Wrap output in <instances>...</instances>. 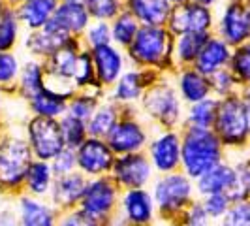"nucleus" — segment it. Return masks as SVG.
<instances>
[{
  "instance_id": "cd10ccee",
  "label": "nucleus",
  "mask_w": 250,
  "mask_h": 226,
  "mask_svg": "<svg viewBox=\"0 0 250 226\" xmlns=\"http://www.w3.org/2000/svg\"><path fill=\"white\" fill-rule=\"evenodd\" d=\"M30 108L36 113L38 117H49V119H57L62 117L68 112V100L51 92L47 89H43L42 92H38L36 96L30 98Z\"/></svg>"
},
{
  "instance_id": "6e6552de",
  "label": "nucleus",
  "mask_w": 250,
  "mask_h": 226,
  "mask_svg": "<svg viewBox=\"0 0 250 226\" xmlns=\"http://www.w3.org/2000/svg\"><path fill=\"white\" fill-rule=\"evenodd\" d=\"M143 106L166 126H175L181 121V100L175 89L167 83H158L154 87L145 90L143 94Z\"/></svg>"
},
{
  "instance_id": "dca6fc26",
  "label": "nucleus",
  "mask_w": 250,
  "mask_h": 226,
  "mask_svg": "<svg viewBox=\"0 0 250 226\" xmlns=\"http://www.w3.org/2000/svg\"><path fill=\"white\" fill-rule=\"evenodd\" d=\"M231 53H233V47L228 45L222 38L211 36L205 42L203 49L200 51V55H198V59L194 63V68L203 75L211 77L218 70H224V68L229 66Z\"/></svg>"
},
{
  "instance_id": "c85d7f7f",
  "label": "nucleus",
  "mask_w": 250,
  "mask_h": 226,
  "mask_svg": "<svg viewBox=\"0 0 250 226\" xmlns=\"http://www.w3.org/2000/svg\"><path fill=\"white\" fill-rule=\"evenodd\" d=\"M119 121L117 115V108L113 104H104L98 106L96 112L92 113V117L87 121V130L90 138H107V134L111 132V128L115 126V123Z\"/></svg>"
},
{
  "instance_id": "f8f14e48",
  "label": "nucleus",
  "mask_w": 250,
  "mask_h": 226,
  "mask_svg": "<svg viewBox=\"0 0 250 226\" xmlns=\"http://www.w3.org/2000/svg\"><path fill=\"white\" fill-rule=\"evenodd\" d=\"M81 209L94 219H104L113 211L117 203V183L109 177H96L87 183L81 198Z\"/></svg>"
},
{
  "instance_id": "20e7f679",
  "label": "nucleus",
  "mask_w": 250,
  "mask_h": 226,
  "mask_svg": "<svg viewBox=\"0 0 250 226\" xmlns=\"http://www.w3.org/2000/svg\"><path fill=\"white\" fill-rule=\"evenodd\" d=\"M30 145L19 138H6L0 143V185L19 187L25 181L26 170L32 164Z\"/></svg>"
},
{
  "instance_id": "37998d69",
  "label": "nucleus",
  "mask_w": 250,
  "mask_h": 226,
  "mask_svg": "<svg viewBox=\"0 0 250 226\" xmlns=\"http://www.w3.org/2000/svg\"><path fill=\"white\" fill-rule=\"evenodd\" d=\"M75 166H77V155H75V149H70V147H64V149L51 160V168H53L55 177L72 174L75 170Z\"/></svg>"
},
{
  "instance_id": "c9c22d12",
  "label": "nucleus",
  "mask_w": 250,
  "mask_h": 226,
  "mask_svg": "<svg viewBox=\"0 0 250 226\" xmlns=\"http://www.w3.org/2000/svg\"><path fill=\"white\" fill-rule=\"evenodd\" d=\"M211 81V89L213 92L218 96V98H224V96H229L233 92H243V89L239 85V81L235 79V75L231 74L229 68H224V70H218L216 74H213L209 77Z\"/></svg>"
},
{
  "instance_id": "1a4fd4ad",
  "label": "nucleus",
  "mask_w": 250,
  "mask_h": 226,
  "mask_svg": "<svg viewBox=\"0 0 250 226\" xmlns=\"http://www.w3.org/2000/svg\"><path fill=\"white\" fill-rule=\"evenodd\" d=\"M171 34H185V32H209L214 25L213 12L209 6L198 2H185L171 10L167 19Z\"/></svg>"
},
{
  "instance_id": "2eb2a0df",
  "label": "nucleus",
  "mask_w": 250,
  "mask_h": 226,
  "mask_svg": "<svg viewBox=\"0 0 250 226\" xmlns=\"http://www.w3.org/2000/svg\"><path fill=\"white\" fill-rule=\"evenodd\" d=\"M154 198L145 188H130L123 196V217L130 226H147L154 217Z\"/></svg>"
},
{
  "instance_id": "a211bd4d",
  "label": "nucleus",
  "mask_w": 250,
  "mask_h": 226,
  "mask_svg": "<svg viewBox=\"0 0 250 226\" xmlns=\"http://www.w3.org/2000/svg\"><path fill=\"white\" fill-rule=\"evenodd\" d=\"M92 63H94V72L96 79L102 85H113L119 81V77L123 75L125 70V57L121 49L109 45H102L92 49Z\"/></svg>"
},
{
  "instance_id": "0eeeda50",
  "label": "nucleus",
  "mask_w": 250,
  "mask_h": 226,
  "mask_svg": "<svg viewBox=\"0 0 250 226\" xmlns=\"http://www.w3.org/2000/svg\"><path fill=\"white\" fill-rule=\"evenodd\" d=\"M216 30L218 38H222L231 47L250 42V10L245 0H229L226 4L216 23Z\"/></svg>"
},
{
  "instance_id": "c03bdc74",
  "label": "nucleus",
  "mask_w": 250,
  "mask_h": 226,
  "mask_svg": "<svg viewBox=\"0 0 250 226\" xmlns=\"http://www.w3.org/2000/svg\"><path fill=\"white\" fill-rule=\"evenodd\" d=\"M19 75V61L17 57L8 53V51H0V85H8Z\"/></svg>"
},
{
  "instance_id": "ddd939ff",
  "label": "nucleus",
  "mask_w": 250,
  "mask_h": 226,
  "mask_svg": "<svg viewBox=\"0 0 250 226\" xmlns=\"http://www.w3.org/2000/svg\"><path fill=\"white\" fill-rule=\"evenodd\" d=\"M181 136L167 130L162 132L160 136L150 141L149 145V157L152 168L162 172V174H171L181 166Z\"/></svg>"
},
{
  "instance_id": "a878e982",
  "label": "nucleus",
  "mask_w": 250,
  "mask_h": 226,
  "mask_svg": "<svg viewBox=\"0 0 250 226\" xmlns=\"http://www.w3.org/2000/svg\"><path fill=\"white\" fill-rule=\"evenodd\" d=\"M53 168L51 164H47L45 160H32V164L28 166L25 176V185L28 188V192L32 196H45L51 194V188H53Z\"/></svg>"
},
{
  "instance_id": "72a5a7b5",
  "label": "nucleus",
  "mask_w": 250,
  "mask_h": 226,
  "mask_svg": "<svg viewBox=\"0 0 250 226\" xmlns=\"http://www.w3.org/2000/svg\"><path fill=\"white\" fill-rule=\"evenodd\" d=\"M45 89V70L36 63L26 64L21 72V90L23 94L28 96V100L32 96H36L38 92H42Z\"/></svg>"
},
{
  "instance_id": "58836bf2",
  "label": "nucleus",
  "mask_w": 250,
  "mask_h": 226,
  "mask_svg": "<svg viewBox=\"0 0 250 226\" xmlns=\"http://www.w3.org/2000/svg\"><path fill=\"white\" fill-rule=\"evenodd\" d=\"M222 226H250V198L233 202L222 217Z\"/></svg>"
},
{
  "instance_id": "f03ea898",
  "label": "nucleus",
  "mask_w": 250,
  "mask_h": 226,
  "mask_svg": "<svg viewBox=\"0 0 250 226\" xmlns=\"http://www.w3.org/2000/svg\"><path fill=\"white\" fill-rule=\"evenodd\" d=\"M224 147H243L250 139V112L243 92L218 98V112L213 126Z\"/></svg>"
},
{
  "instance_id": "5fc2aeb1",
  "label": "nucleus",
  "mask_w": 250,
  "mask_h": 226,
  "mask_svg": "<svg viewBox=\"0 0 250 226\" xmlns=\"http://www.w3.org/2000/svg\"><path fill=\"white\" fill-rule=\"evenodd\" d=\"M4 12V6H2V0H0V13Z\"/></svg>"
},
{
  "instance_id": "f704fd0d",
  "label": "nucleus",
  "mask_w": 250,
  "mask_h": 226,
  "mask_svg": "<svg viewBox=\"0 0 250 226\" xmlns=\"http://www.w3.org/2000/svg\"><path fill=\"white\" fill-rule=\"evenodd\" d=\"M19 17L12 8H4L0 13V51H10L15 45L19 32Z\"/></svg>"
},
{
  "instance_id": "7ed1b4c3",
  "label": "nucleus",
  "mask_w": 250,
  "mask_h": 226,
  "mask_svg": "<svg viewBox=\"0 0 250 226\" xmlns=\"http://www.w3.org/2000/svg\"><path fill=\"white\" fill-rule=\"evenodd\" d=\"M128 53L138 64L160 68L173 55L171 32L164 26L141 25L134 42L128 45Z\"/></svg>"
},
{
  "instance_id": "6ab92c4d",
  "label": "nucleus",
  "mask_w": 250,
  "mask_h": 226,
  "mask_svg": "<svg viewBox=\"0 0 250 226\" xmlns=\"http://www.w3.org/2000/svg\"><path fill=\"white\" fill-rule=\"evenodd\" d=\"M87 183V176L81 172H72V174L57 177L51 188V198L61 207H72L74 203L81 202Z\"/></svg>"
},
{
  "instance_id": "de8ad7c7",
  "label": "nucleus",
  "mask_w": 250,
  "mask_h": 226,
  "mask_svg": "<svg viewBox=\"0 0 250 226\" xmlns=\"http://www.w3.org/2000/svg\"><path fill=\"white\" fill-rule=\"evenodd\" d=\"M0 226H21L19 221H15V217L12 213H2L0 215Z\"/></svg>"
},
{
  "instance_id": "473e14b6",
  "label": "nucleus",
  "mask_w": 250,
  "mask_h": 226,
  "mask_svg": "<svg viewBox=\"0 0 250 226\" xmlns=\"http://www.w3.org/2000/svg\"><path fill=\"white\" fill-rule=\"evenodd\" d=\"M61 130H62V136H64V143L66 147L70 149H77L88 136V130H87V123L85 121H79L75 119L72 115H62L61 117Z\"/></svg>"
},
{
  "instance_id": "393cba45",
  "label": "nucleus",
  "mask_w": 250,
  "mask_h": 226,
  "mask_svg": "<svg viewBox=\"0 0 250 226\" xmlns=\"http://www.w3.org/2000/svg\"><path fill=\"white\" fill-rule=\"evenodd\" d=\"M209 38H211L209 32H185V34H179L175 45H173L175 61L185 64V66L194 64Z\"/></svg>"
},
{
  "instance_id": "f257e3e1",
  "label": "nucleus",
  "mask_w": 250,
  "mask_h": 226,
  "mask_svg": "<svg viewBox=\"0 0 250 226\" xmlns=\"http://www.w3.org/2000/svg\"><path fill=\"white\" fill-rule=\"evenodd\" d=\"M181 141V166L190 179H200L214 166L224 162V145L213 128L188 126Z\"/></svg>"
},
{
  "instance_id": "603ef678",
  "label": "nucleus",
  "mask_w": 250,
  "mask_h": 226,
  "mask_svg": "<svg viewBox=\"0 0 250 226\" xmlns=\"http://www.w3.org/2000/svg\"><path fill=\"white\" fill-rule=\"evenodd\" d=\"M249 198H250V172H249Z\"/></svg>"
},
{
  "instance_id": "39448f33",
  "label": "nucleus",
  "mask_w": 250,
  "mask_h": 226,
  "mask_svg": "<svg viewBox=\"0 0 250 226\" xmlns=\"http://www.w3.org/2000/svg\"><path fill=\"white\" fill-rule=\"evenodd\" d=\"M192 194H194V185L192 179L187 174H166L156 183L152 190V198L156 207L162 213H177L187 209L192 203Z\"/></svg>"
},
{
  "instance_id": "5701e85b",
  "label": "nucleus",
  "mask_w": 250,
  "mask_h": 226,
  "mask_svg": "<svg viewBox=\"0 0 250 226\" xmlns=\"http://www.w3.org/2000/svg\"><path fill=\"white\" fill-rule=\"evenodd\" d=\"M72 40V36L64 34L61 30L53 28V26H43L42 30H34L32 36L26 40V47L32 51L34 55L40 57H49L57 49H61Z\"/></svg>"
},
{
  "instance_id": "aec40b11",
  "label": "nucleus",
  "mask_w": 250,
  "mask_h": 226,
  "mask_svg": "<svg viewBox=\"0 0 250 226\" xmlns=\"http://www.w3.org/2000/svg\"><path fill=\"white\" fill-rule=\"evenodd\" d=\"M128 12L138 19L141 25L162 26L171 15L169 0H126Z\"/></svg>"
},
{
  "instance_id": "09e8293b",
  "label": "nucleus",
  "mask_w": 250,
  "mask_h": 226,
  "mask_svg": "<svg viewBox=\"0 0 250 226\" xmlns=\"http://www.w3.org/2000/svg\"><path fill=\"white\" fill-rule=\"evenodd\" d=\"M194 2H198V4H203V6H213L216 0H194Z\"/></svg>"
},
{
  "instance_id": "a18cd8bd",
  "label": "nucleus",
  "mask_w": 250,
  "mask_h": 226,
  "mask_svg": "<svg viewBox=\"0 0 250 226\" xmlns=\"http://www.w3.org/2000/svg\"><path fill=\"white\" fill-rule=\"evenodd\" d=\"M211 217L205 213L200 202L190 203L185 209V226H209Z\"/></svg>"
},
{
  "instance_id": "9b49d317",
  "label": "nucleus",
  "mask_w": 250,
  "mask_h": 226,
  "mask_svg": "<svg viewBox=\"0 0 250 226\" xmlns=\"http://www.w3.org/2000/svg\"><path fill=\"white\" fill-rule=\"evenodd\" d=\"M152 162L141 153H130V155H121L113 164L111 172L113 179L117 185L130 188H143L149 179L152 177Z\"/></svg>"
},
{
  "instance_id": "b1692460",
  "label": "nucleus",
  "mask_w": 250,
  "mask_h": 226,
  "mask_svg": "<svg viewBox=\"0 0 250 226\" xmlns=\"http://www.w3.org/2000/svg\"><path fill=\"white\" fill-rule=\"evenodd\" d=\"M19 225L21 226H55V211L47 203L25 196L19 203Z\"/></svg>"
},
{
  "instance_id": "4be33fe9",
  "label": "nucleus",
  "mask_w": 250,
  "mask_h": 226,
  "mask_svg": "<svg viewBox=\"0 0 250 226\" xmlns=\"http://www.w3.org/2000/svg\"><path fill=\"white\" fill-rule=\"evenodd\" d=\"M59 8V0H26L17 8V17L32 32L42 30L51 21Z\"/></svg>"
},
{
  "instance_id": "bb28decb",
  "label": "nucleus",
  "mask_w": 250,
  "mask_h": 226,
  "mask_svg": "<svg viewBox=\"0 0 250 226\" xmlns=\"http://www.w3.org/2000/svg\"><path fill=\"white\" fill-rule=\"evenodd\" d=\"M147 85V72H126L115 83L113 96L117 102H134L143 94Z\"/></svg>"
},
{
  "instance_id": "8fccbe9b",
  "label": "nucleus",
  "mask_w": 250,
  "mask_h": 226,
  "mask_svg": "<svg viewBox=\"0 0 250 226\" xmlns=\"http://www.w3.org/2000/svg\"><path fill=\"white\" fill-rule=\"evenodd\" d=\"M185 2H188V0H169V4H177V6L179 4H185Z\"/></svg>"
},
{
  "instance_id": "c756f323",
  "label": "nucleus",
  "mask_w": 250,
  "mask_h": 226,
  "mask_svg": "<svg viewBox=\"0 0 250 226\" xmlns=\"http://www.w3.org/2000/svg\"><path fill=\"white\" fill-rule=\"evenodd\" d=\"M218 112V98H205L190 106L187 113V125L194 128H213Z\"/></svg>"
},
{
  "instance_id": "423d86ee",
  "label": "nucleus",
  "mask_w": 250,
  "mask_h": 226,
  "mask_svg": "<svg viewBox=\"0 0 250 226\" xmlns=\"http://www.w3.org/2000/svg\"><path fill=\"white\" fill-rule=\"evenodd\" d=\"M28 145L38 160H53L66 147L61 123L49 117H34L28 123Z\"/></svg>"
},
{
  "instance_id": "ea45409f",
  "label": "nucleus",
  "mask_w": 250,
  "mask_h": 226,
  "mask_svg": "<svg viewBox=\"0 0 250 226\" xmlns=\"http://www.w3.org/2000/svg\"><path fill=\"white\" fill-rule=\"evenodd\" d=\"M96 98L88 96V94H79L72 98V102H68V115H72L79 121H85L92 117V113L96 112Z\"/></svg>"
},
{
  "instance_id": "7c9ffc66",
  "label": "nucleus",
  "mask_w": 250,
  "mask_h": 226,
  "mask_svg": "<svg viewBox=\"0 0 250 226\" xmlns=\"http://www.w3.org/2000/svg\"><path fill=\"white\" fill-rule=\"evenodd\" d=\"M139 21L128 12H121L115 19H113V25H111V38L115 44L123 45V47H128L136 34L139 32Z\"/></svg>"
},
{
  "instance_id": "412c9836",
  "label": "nucleus",
  "mask_w": 250,
  "mask_h": 226,
  "mask_svg": "<svg viewBox=\"0 0 250 226\" xmlns=\"http://www.w3.org/2000/svg\"><path fill=\"white\" fill-rule=\"evenodd\" d=\"M177 89H179V94L185 102H188L190 106L201 102L205 98L211 96L213 89H211V81L207 75H203L201 72H198L196 68H185L179 79H177Z\"/></svg>"
},
{
  "instance_id": "f3484780",
  "label": "nucleus",
  "mask_w": 250,
  "mask_h": 226,
  "mask_svg": "<svg viewBox=\"0 0 250 226\" xmlns=\"http://www.w3.org/2000/svg\"><path fill=\"white\" fill-rule=\"evenodd\" d=\"M88 19H90V15L87 12L85 2H62V4H59L57 12L47 25L72 36V34H79V32L87 30Z\"/></svg>"
},
{
  "instance_id": "49530a36",
  "label": "nucleus",
  "mask_w": 250,
  "mask_h": 226,
  "mask_svg": "<svg viewBox=\"0 0 250 226\" xmlns=\"http://www.w3.org/2000/svg\"><path fill=\"white\" fill-rule=\"evenodd\" d=\"M59 226H98V219H94L88 213H85L83 209H79V211H72L66 215L59 223Z\"/></svg>"
},
{
  "instance_id": "9d476101",
  "label": "nucleus",
  "mask_w": 250,
  "mask_h": 226,
  "mask_svg": "<svg viewBox=\"0 0 250 226\" xmlns=\"http://www.w3.org/2000/svg\"><path fill=\"white\" fill-rule=\"evenodd\" d=\"M77 168L81 174L87 177H100L107 172H111L115 164V153L107 145V141L100 138H90L88 136L77 149Z\"/></svg>"
},
{
  "instance_id": "4c0bfd02",
  "label": "nucleus",
  "mask_w": 250,
  "mask_h": 226,
  "mask_svg": "<svg viewBox=\"0 0 250 226\" xmlns=\"http://www.w3.org/2000/svg\"><path fill=\"white\" fill-rule=\"evenodd\" d=\"M87 12L96 21H107L115 19L121 13V2L119 0H85Z\"/></svg>"
},
{
  "instance_id": "79ce46f5",
  "label": "nucleus",
  "mask_w": 250,
  "mask_h": 226,
  "mask_svg": "<svg viewBox=\"0 0 250 226\" xmlns=\"http://www.w3.org/2000/svg\"><path fill=\"white\" fill-rule=\"evenodd\" d=\"M85 42L92 49L102 47V45H109L113 42L111 38V25H107L105 21H96L94 25H90L85 32Z\"/></svg>"
},
{
  "instance_id": "4d7b16f0",
  "label": "nucleus",
  "mask_w": 250,
  "mask_h": 226,
  "mask_svg": "<svg viewBox=\"0 0 250 226\" xmlns=\"http://www.w3.org/2000/svg\"><path fill=\"white\" fill-rule=\"evenodd\" d=\"M156 226H167V225H156Z\"/></svg>"
},
{
  "instance_id": "e433bc0d",
  "label": "nucleus",
  "mask_w": 250,
  "mask_h": 226,
  "mask_svg": "<svg viewBox=\"0 0 250 226\" xmlns=\"http://www.w3.org/2000/svg\"><path fill=\"white\" fill-rule=\"evenodd\" d=\"M72 81H75L77 87H87L92 85L96 79V72H94V63H92V55L88 51H81L75 63V70L72 75Z\"/></svg>"
},
{
  "instance_id": "4468645a",
  "label": "nucleus",
  "mask_w": 250,
  "mask_h": 226,
  "mask_svg": "<svg viewBox=\"0 0 250 226\" xmlns=\"http://www.w3.org/2000/svg\"><path fill=\"white\" fill-rule=\"evenodd\" d=\"M105 141L111 147L113 153L130 155V153H139L147 145V134H145L143 126L139 125L138 121L121 119V121L115 123Z\"/></svg>"
},
{
  "instance_id": "3c124183",
  "label": "nucleus",
  "mask_w": 250,
  "mask_h": 226,
  "mask_svg": "<svg viewBox=\"0 0 250 226\" xmlns=\"http://www.w3.org/2000/svg\"><path fill=\"white\" fill-rule=\"evenodd\" d=\"M62 2H85V0H62Z\"/></svg>"
},
{
  "instance_id": "2f4dec72",
  "label": "nucleus",
  "mask_w": 250,
  "mask_h": 226,
  "mask_svg": "<svg viewBox=\"0 0 250 226\" xmlns=\"http://www.w3.org/2000/svg\"><path fill=\"white\" fill-rule=\"evenodd\" d=\"M231 74L235 75V79L239 81L241 89L249 87L250 85V42L239 45V47H233V53H231V61H229V66Z\"/></svg>"
},
{
  "instance_id": "6e6d98bb",
  "label": "nucleus",
  "mask_w": 250,
  "mask_h": 226,
  "mask_svg": "<svg viewBox=\"0 0 250 226\" xmlns=\"http://www.w3.org/2000/svg\"><path fill=\"white\" fill-rule=\"evenodd\" d=\"M10 2H21V4H23V2H26V0H10Z\"/></svg>"
},
{
  "instance_id": "864d4df0",
  "label": "nucleus",
  "mask_w": 250,
  "mask_h": 226,
  "mask_svg": "<svg viewBox=\"0 0 250 226\" xmlns=\"http://www.w3.org/2000/svg\"><path fill=\"white\" fill-rule=\"evenodd\" d=\"M245 4H247V8L250 10V0H245Z\"/></svg>"
},
{
  "instance_id": "a19ab883",
  "label": "nucleus",
  "mask_w": 250,
  "mask_h": 226,
  "mask_svg": "<svg viewBox=\"0 0 250 226\" xmlns=\"http://www.w3.org/2000/svg\"><path fill=\"white\" fill-rule=\"evenodd\" d=\"M231 203H233V202L229 200V196H228L226 192H216V194L203 196V202H201L205 213L209 215L211 219H220V217H224Z\"/></svg>"
}]
</instances>
